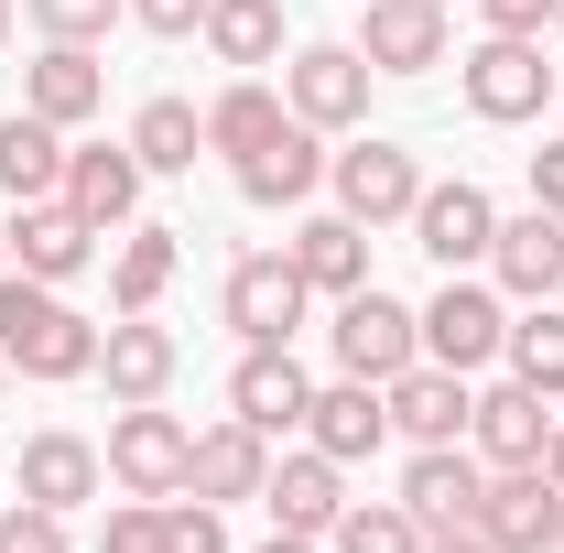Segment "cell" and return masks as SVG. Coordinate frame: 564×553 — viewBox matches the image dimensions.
I'll use <instances>...</instances> for the list:
<instances>
[{"label": "cell", "mask_w": 564, "mask_h": 553, "mask_svg": "<svg viewBox=\"0 0 564 553\" xmlns=\"http://www.w3.org/2000/svg\"><path fill=\"white\" fill-rule=\"evenodd\" d=\"M228 174H239V196H250V207H315V196H326V131L282 120V131L261 141L250 163H228Z\"/></svg>", "instance_id": "484cf974"}, {"label": "cell", "mask_w": 564, "mask_h": 553, "mask_svg": "<svg viewBox=\"0 0 564 553\" xmlns=\"http://www.w3.org/2000/svg\"><path fill=\"white\" fill-rule=\"evenodd\" d=\"M369 98H380V66L358 55L348 33H337V44H293V55H282V109H293L304 131H326V141L369 131Z\"/></svg>", "instance_id": "3957f363"}, {"label": "cell", "mask_w": 564, "mask_h": 553, "mask_svg": "<svg viewBox=\"0 0 564 553\" xmlns=\"http://www.w3.org/2000/svg\"><path fill=\"white\" fill-rule=\"evenodd\" d=\"M250 553H326L315 532H272V543H250Z\"/></svg>", "instance_id": "7bdbcfd3"}, {"label": "cell", "mask_w": 564, "mask_h": 553, "mask_svg": "<svg viewBox=\"0 0 564 553\" xmlns=\"http://www.w3.org/2000/svg\"><path fill=\"white\" fill-rule=\"evenodd\" d=\"M98 261H109V239H98V228H87L66 196H33V207H11V272H33V282H55V293H66V282H87Z\"/></svg>", "instance_id": "4fadbf2b"}, {"label": "cell", "mask_w": 564, "mask_h": 553, "mask_svg": "<svg viewBox=\"0 0 564 553\" xmlns=\"http://www.w3.org/2000/svg\"><path fill=\"white\" fill-rule=\"evenodd\" d=\"M423 315V358L434 369H456V380H478V369H499V337H510V293H499L489 272H445L434 293L413 304Z\"/></svg>", "instance_id": "277c9868"}, {"label": "cell", "mask_w": 564, "mask_h": 553, "mask_svg": "<svg viewBox=\"0 0 564 553\" xmlns=\"http://www.w3.org/2000/svg\"><path fill=\"white\" fill-rule=\"evenodd\" d=\"M423 196V152L391 131H348L337 152H326V207H348L358 228H402Z\"/></svg>", "instance_id": "5b68a950"}, {"label": "cell", "mask_w": 564, "mask_h": 553, "mask_svg": "<svg viewBox=\"0 0 564 553\" xmlns=\"http://www.w3.org/2000/svg\"><path fill=\"white\" fill-rule=\"evenodd\" d=\"M543 44H554V55H564V0H554V22H543Z\"/></svg>", "instance_id": "f6af8a7d"}, {"label": "cell", "mask_w": 564, "mask_h": 553, "mask_svg": "<svg viewBox=\"0 0 564 553\" xmlns=\"http://www.w3.org/2000/svg\"><path fill=\"white\" fill-rule=\"evenodd\" d=\"M532 207H554V217H564V131L532 152Z\"/></svg>", "instance_id": "ab89813d"}, {"label": "cell", "mask_w": 564, "mask_h": 553, "mask_svg": "<svg viewBox=\"0 0 564 553\" xmlns=\"http://www.w3.org/2000/svg\"><path fill=\"white\" fill-rule=\"evenodd\" d=\"M304 402H315V380H304V358L293 347H239V369H228V413L250 423V434H304Z\"/></svg>", "instance_id": "ac0fdd59"}, {"label": "cell", "mask_w": 564, "mask_h": 553, "mask_svg": "<svg viewBox=\"0 0 564 553\" xmlns=\"http://www.w3.org/2000/svg\"><path fill=\"white\" fill-rule=\"evenodd\" d=\"M120 141L141 152L152 185H163V174H196V163H207V109L163 87V98H141V109H131V131H120Z\"/></svg>", "instance_id": "f1b7e54d"}, {"label": "cell", "mask_w": 564, "mask_h": 553, "mask_svg": "<svg viewBox=\"0 0 564 553\" xmlns=\"http://www.w3.org/2000/svg\"><path fill=\"white\" fill-rule=\"evenodd\" d=\"M261 510H272V532H337V510H348V467L337 456H315V445H293L272 456V478H261Z\"/></svg>", "instance_id": "603a6c76"}, {"label": "cell", "mask_w": 564, "mask_h": 553, "mask_svg": "<svg viewBox=\"0 0 564 553\" xmlns=\"http://www.w3.org/2000/svg\"><path fill=\"white\" fill-rule=\"evenodd\" d=\"M66 152H76V131L33 120V109H11V120H0V196H11V207L55 196V185H66Z\"/></svg>", "instance_id": "f546056e"}, {"label": "cell", "mask_w": 564, "mask_h": 553, "mask_svg": "<svg viewBox=\"0 0 564 553\" xmlns=\"http://www.w3.org/2000/svg\"><path fill=\"white\" fill-rule=\"evenodd\" d=\"M282 261L304 272L315 304H337V293H358V282H380V272H369V228H358L348 207H304V217H293V239H282Z\"/></svg>", "instance_id": "e0dca14e"}, {"label": "cell", "mask_w": 564, "mask_h": 553, "mask_svg": "<svg viewBox=\"0 0 564 553\" xmlns=\"http://www.w3.org/2000/svg\"><path fill=\"white\" fill-rule=\"evenodd\" d=\"M282 120H293V109H282L272 76H228V87L207 98V152H217V163H250V152H261Z\"/></svg>", "instance_id": "4dcf8cb0"}, {"label": "cell", "mask_w": 564, "mask_h": 553, "mask_svg": "<svg viewBox=\"0 0 564 553\" xmlns=\"http://www.w3.org/2000/svg\"><path fill=\"white\" fill-rule=\"evenodd\" d=\"M0 553H76V532H66V510L11 499V510H0Z\"/></svg>", "instance_id": "d590c367"}, {"label": "cell", "mask_w": 564, "mask_h": 553, "mask_svg": "<svg viewBox=\"0 0 564 553\" xmlns=\"http://www.w3.org/2000/svg\"><path fill=\"white\" fill-rule=\"evenodd\" d=\"M0 272H11V217H0Z\"/></svg>", "instance_id": "bcb514c9"}, {"label": "cell", "mask_w": 564, "mask_h": 553, "mask_svg": "<svg viewBox=\"0 0 564 553\" xmlns=\"http://www.w3.org/2000/svg\"><path fill=\"white\" fill-rule=\"evenodd\" d=\"M543 434H554V402H543V391H521L510 369L467 402V445H478L489 467H543Z\"/></svg>", "instance_id": "d4e9b609"}, {"label": "cell", "mask_w": 564, "mask_h": 553, "mask_svg": "<svg viewBox=\"0 0 564 553\" xmlns=\"http://www.w3.org/2000/svg\"><path fill=\"white\" fill-rule=\"evenodd\" d=\"M326 553H423V521L402 499H348L337 532H326Z\"/></svg>", "instance_id": "d6a6232c"}, {"label": "cell", "mask_w": 564, "mask_h": 553, "mask_svg": "<svg viewBox=\"0 0 564 553\" xmlns=\"http://www.w3.org/2000/svg\"><path fill=\"white\" fill-rule=\"evenodd\" d=\"M0 358L22 380H44V391L98 380V315H76L66 293L33 282V272H0Z\"/></svg>", "instance_id": "6da1fadb"}, {"label": "cell", "mask_w": 564, "mask_h": 553, "mask_svg": "<svg viewBox=\"0 0 564 553\" xmlns=\"http://www.w3.org/2000/svg\"><path fill=\"white\" fill-rule=\"evenodd\" d=\"M478 22H489V33H543L554 0H478Z\"/></svg>", "instance_id": "f35d334b"}, {"label": "cell", "mask_w": 564, "mask_h": 553, "mask_svg": "<svg viewBox=\"0 0 564 553\" xmlns=\"http://www.w3.org/2000/svg\"><path fill=\"white\" fill-rule=\"evenodd\" d=\"M163 553H239L228 543V510L196 499V488H174V499H163Z\"/></svg>", "instance_id": "e575fe53"}, {"label": "cell", "mask_w": 564, "mask_h": 553, "mask_svg": "<svg viewBox=\"0 0 564 553\" xmlns=\"http://www.w3.org/2000/svg\"><path fill=\"white\" fill-rule=\"evenodd\" d=\"M489 282L510 293V304H554V293H564V217H554V207L499 217V239H489Z\"/></svg>", "instance_id": "44dd1931"}, {"label": "cell", "mask_w": 564, "mask_h": 553, "mask_svg": "<svg viewBox=\"0 0 564 553\" xmlns=\"http://www.w3.org/2000/svg\"><path fill=\"white\" fill-rule=\"evenodd\" d=\"M217 315L239 326V347H293L304 315H315V293H304V272H293L282 250H239L228 282H217Z\"/></svg>", "instance_id": "9c48e42d"}, {"label": "cell", "mask_w": 564, "mask_h": 553, "mask_svg": "<svg viewBox=\"0 0 564 553\" xmlns=\"http://www.w3.org/2000/svg\"><path fill=\"white\" fill-rule=\"evenodd\" d=\"M11 488L76 521V510H87V499L109 488V467H98V445H87L76 423H33V434H22V456H11Z\"/></svg>", "instance_id": "2e32d148"}, {"label": "cell", "mask_w": 564, "mask_h": 553, "mask_svg": "<svg viewBox=\"0 0 564 553\" xmlns=\"http://www.w3.org/2000/svg\"><path fill=\"white\" fill-rule=\"evenodd\" d=\"M55 196H66V207L87 217L98 239H120V228L141 217V196H152V174H141L131 141H76V152H66V185H55Z\"/></svg>", "instance_id": "9a60e30c"}, {"label": "cell", "mask_w": 564, "mask_h": 553, "mask_svg": "<svg viewBox=\"0 0 564 553\" xmlns=\"http://www.w3.org/2000/svg\"><path fill=\"white\" fill-rule=\"evenodd\" d=\"M543 478L564 488V413H554V434H543Z\"/></svg>", "instance_id": "b9f144b4"}, {"label": "cell", "mask_w": 564, "mask_h": 553, "mask_svg": "<svg viewBox=\"0 0 564 553\" xmlns=\"http://www.w3.org/2000/svg\"><path fill=\"white\" fill-rule=\"evenodd\" d=\"M174 272H185V228H163V217H131V228L109 239V315H163Z\"/></svg>", "instance_id": "7402d4cb"}, {"label": "cell", "mask_w": 564, "mask_h": 553, "mask_svg": "<svg viewBox=\"0 0 564 553\" xmlns=\"http://www.w3.org/2000/svg\"><path fill=\"white\" fill-rule=\"evenodd\" d=\"M98 553H163V499H109Z\"/></svg>", "instance_id": "8d00e7d4"}, {"label": "cell", "mask_w": 564, "mask_h": 553, "mask_svg": "<svg viewBox=\"0 0 564 553\" xmlns=\"http://www.w3.org/2000/svg\"><path fill=\"white\" fill-rule=\"evenodd\" d=\"M185 456H196V423L163 413V402H109V445H98V467L120 499H174L185 488Z\"/></svg>", "instance_id": "8992f818"}, {"label": "cell", "mask_w": 564, "mask_h": 553, "mask_svg": "<svg viewBox=\"0 0 564 553\" xmlns=\"http://www.w3.org/2000/svg\"><path fill=\"white\" fill-rule=\"evenodd\" d=\"M0 391H11V358H0Z\"/></svg>", "instance_id": "7dc6e473"}, {"label": "cell", "mask_w": 564, "mask_h": 553, "mask_svg": "<svg viewBox=\"0 0 564 553\" xmlns=\"http://www.w3.org/2000/svg\"><path fill=\"white\" fill-rule=\"evenodd\" d=\"M499 369L521 391L564 402V304H510V337H499Z\"/></svg>", "instance_id": "1f68e13d"}, {"label": "cell", "mask_w": 564, "mask_h": 553, "mask_svg": "<svg viewBox=\"0 0 564 553\" xmlns=\"http://www.w3.org/2000/svg\"><path fill=\"white\" fill-rule=\"evenodd\" d=\"M391 499L413 510L423 532H467V521H478V499H489V456H478V445H413Z\"/></svg>", "instance_id": "7c38bea8"}, {"label": "cell", "mask_w": 564, "mask_h": 553, "mask_svg": "<svg viewBox=\"0 0 564 553\" xmlns=\"http://www.w3.org/2000/svg\"><path fill=\"white\" fill-rule=\"evenodd\" d=\"M445 11H456V0H445Z\"/></svg>", "instance_id": "c3c4849f"}, {"label": "cell", "mask_w": 564, "mask_h": 553, "mask_svg": "<svg viewBox=\"0 0 564 553\" xmlns=\"http://www.w3.org/2000/svg\"><path fill=\"white\" fill-rule=\"evenodd\" d=\"M489 553H564V488L543 467H489V499L467 521Z\"/></svg>", "instance_id": "8fae6325"}, {"label": "cell", "mask_w": 564, "mask_h": 553, "mask_svg": "<svg viewBox=\"0 0 564 553\" xmlns=\"http://www.w3.org/2000/svg\"><path fill=\"white\" fill-rule=\"evenodd\" d=\"M456 98H467V120H489V131H532L564 98V66L543 55V33H478V44L456 55Z\"/></svg>", "instance_id": "7a4b0ae2"}, {"label": "cell", "mask_w": 564, "mask_h": 553, "mask_svg": "<svg viewBox=\"0 0 564 553\" xmlns=\"http://www.w3.org/2000/svg\"><path fill=\"white\" fill-rule=\"evenodd\" d=\"M304 445L315 456H337V467H369L380 445H391V402H380V380H326L315 402H304Z\"/></svg>", "instance_id": "ffe728a7"}, {"label": "cell", "mask_w": 564, "mask_h": 553, "mask_svg": "<svg viewBox=\"0 0 564 553\" xmlns=\"http://www.w3.org/2000/svg\"><path fill=\"white\" fill-rule=\"evenodd\" d=\"M207 44L228 76H261V66H282L293 55V22H282V0H207Z\"/></svg>", "instance_id": "83f0119b"}, {"label": "cell", "mask_w": 564, "mask_h": 553, "mask_svg": "<svg viewBox=\"0 0 564 553\" xmlns=\"http://www.w3.org/2000/svg\"><path fill=\"white\" fill-rule=\"evenodd\" d=\"M358 55L380 76H434L456 66V22H445V0H358Z\"/></svg>", "instance_id": "30bf717a"}, {"label": "cell", "mask_w": 564, "mask_h": 553, "mask_svg": "<svg viewBox=\"0 0 564 553\" xmlns=\"http://www.w3.org/2000/svg\"><path fill=\"white\" fill-rule=\"evenodd\" d=\"M22 22H33L44 44H109V33L131 22V0H22Z\"/></svg>", "instance_id": "836d02e7"}, {"label": "cell", "mask_w": 564, "mask_h": 553, "mask_svg": "<svg viewBox=\"0 0 564 553\" xmlns=\"http://www.w3.org/2000/svg\"><path fill=\"white\" fill-rule=\"evenodd\" d=\"M11 33H22V0H0V44H11Z\"/></svg>", "instance_id": "ee69618b"}, {"label": "cell", "mask_w": 564, "mask_h": 553, "mask_svg": "<svg viewBox=\"0 0 564 553\" xmlns=\"http://www.w3.org/2000/svg\"><path fill=\"white\" fill-rule=\"evenodd\" d=\"M326 358H337L348 380H402V369L423 358V315L402 304V293L358 282V293H337V315H326Z\"/></svg>", "instance_id": "52a82bcc"}, {"label": "cell", "mask_w": 564, "mask_h": 553, "mask_svg": "<svg viewBox=\"0 0 564 553\" xmlns=\"http://www.w3.org/2000/svg\"><path fill=\"white\" fill-rule=\"evenodd\" d=\"M413 250L434 261V272H489V239H499V196L478 185V174H423V196H413Z\"/></svg>", "instance_id": "ba28073f"}, {"label": "cell", "mask_w": 564, "mask_h": 553, "mask_svg": "<svg viewBox=\"0 0 564 553\" xmlns=\"http://www.w3.org/2000/svg\"><path fill=\"white\" fill-rule=\"evenodd\" d=\"M261 478H272V434H250L239 413L207 423V434H196V456H185V488H196V499H217V510L261 499Z\"/></svg>", "instance_id": "4316f807"}, {"label": "cell", "mask_w": 564, "mask_h": 553, "mask_svg": "<svg viewBox=\"0 0 564 553\" xmlns=\"http://www.w3.org/2000/svg\"><path fill=\"white\" fill-rule=\"evenodd\" d=\"M22 109L55 120V131H87V120L109 109V66H98V44H44V55L22 66Z\"/></svg>", "instance_id": "cb8c5ba5"}, {"label": "cell", "mask_w": 564, "mask_h": 553, "mask_svg": "<svg viewBox=\"0 0 564 553\" xmlns=\"http://www.w3.org/2000/svg\"><path fill=\"white\" fill-rule=\"evenodd\" d=\"M423 553H489L478 532H423Z\"/></svg>", "instance_id": "60d3db41"}, {"label": "cell", "mask_w": 564, "mask_h": 553, "mask_svg": "<svg viewBox=\"0 0 564 553\" xmlns=\"http://www.w3.org/2000/svg\"><path fill=\"white\" fill-rule=\"evenodd\" d=\"M174 380H185V337H174L163 315L98 326V391H109V402H163Z\"/></svg>", "instance_id": "5bb4252c"}, {"label": "cell", "mask_w": 564, "mask_h": 553, "mask_svg": "<svg viewBox=\"0 0 564 553\" xmlns=\"http://www.w3.org/2000/svg\"><path fill=\"white\" fill-rule=\"evenodd\" d=\"M141 33H163V44H185V33H207V0H131Z\"/></svg>", "instance_id": "74e56055"}, {"label": "cell", "mask_w": 564, "mask_h": 553, "mask_svg": "<svg viewBox=\"0 0 564 553\" xmlns=\"http://www.w3.org/2000/svg\"><path fill=\"white\" fill-rule=\"evenodd\" d=\"M380 402H391V445H467V402H478V380L413 358L402 380H380Z\"/></svg>", "instance_id": "d6986e66"}]
</instances>
